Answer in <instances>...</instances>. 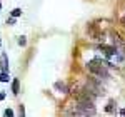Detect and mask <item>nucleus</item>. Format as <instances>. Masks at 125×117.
<instances>
[{"mask_svg":"<svg viewBox=\"0 0 125 117\" xmlns=\"http://www.w3.org/2000/svg\"><path fill=\"white\" fill-rule=\"evenodd\" d=\"M107 67H114L110 62H102L100 58H94V60H90L88 64H87V69L92 72V74H95L98 77H108V70Z\"/></svg>","mask_w":125,"mask_h":117,"instance_id":"f257e3e1","label":"nucleus"},{"mask_svg":"<svg viewBox=\"0 0 125 117\" xmlns=\"http://www.w3.org/2000/svg\"><path fill=\"white\" fill-rule=\"evenodd\" d=\"M98 49L102 50V52H104V55H105V57H114V55H117V54H118V50H117V47H114V45H112V47H110V45H100V47H98Z\"/></svg>","mask_w":125,"mask_h":117,"instance_id":"f03ea898","label":"nucleus"},{"mask_svg":"<svg viewBox=\"0 0 125 117\" xmlns=\"http://www.w3.org/2000/svg\"><path fill=\"white\" fill-rule=\"evenodd\" d=\"M0 72H9V58H7V54H2L0 55Z\"/></svg>","mask_w":125,"mask_h":117,"instance_id":"7ed1b4c3","label":"nucleus"},{"mask_svg":"<svg viewBox=\"0 0 125 117\" xmlns=\"http://www.w3.org/2000/svg\"><path fill=\"white\" fill-rule=\"evenodd\" d=\"M12 92L13 94H19L20 92V80L19 79H13V82H12Z\"/></svg>","mask_w":125,"mask_h":117,"instance_id":"20e7f679","label":"nucleus"},{"mask_svg":"<svg viewBox=\"0 0 125 117\" xmlns=\"http://www.w3.org/2000/svg\"><path fill=\"white\" fill-rule=\"evenodd\" d=\"M114 105H115V102H114V100H110V102H108V104H107L105 105V112H108V114H112V112H114Z\"/></svg>","mask_w":125,"mask_h":117,"instance_id":"39448f33","label":"nucleus"},{"mask_svg":"<svg viewBox=\"0 0 125 117\" xmlns=\"http://www.w3.org/2000/svg\"><path fill=\"white\" fill-rule=\"evenodd\" d=\"M55 89H58L60 92H67V85L62 84V82H57V84H55Z\"/></svg>","mask_w":125,"mask_h":117,"instance_id":"423d86ee","label":"nucleus"},{"mask_svg":"<svg viewBox=\"0 0 125 117\" xmlns=\"http://www.w3.org/2000/svg\"><path fill=\"white\" fill-rule=\"evenodd\" d=\"M0 82H9V72H0Z\"/></svg>","mask_w":125,"mask_h":117,"instance_id":"0eeeda50","label":"nucleus"},{"mask_svg":"<svg viewBox=\"0 0 125 117\" xmlns=\"http://www.w3.org/2000/svg\"><path fill=\"white\" fill-rule=\"evenodd\" d=\"M20 15H22V9H13L12 10V17L17 19V17H20Z\"/></svg>","mask_w":125,"mask_h":117,"instance_id":"6e6552de","label":"nucleus"},{"mask_svg":"<svg viewBox=\"0 0 125 117\" xmlns=\"http://www.w3.org/2000/svg\"><path fill=\"white\" fill-rule=\"evenodd\" d=\"M19 44L22 47H25V45H27V39H25V37H19Z\"/></svg>","mask_w":125,"mask_h":117,"instance_id":"1a4fd4ad","label":"nucleus"},{"mask_svg":"<svg viewBox=\"0 0 125 117\" xmlns=\"http://www.w3.org/2000/svg\"><path fill=\"white\" fill-rule=\"evenodd\" d=\"M7 23L13 25V23H15V17H10V19H7Z\"/></svg>","mask_w":125,"mask_h":117,"instance_id":"9d476101","label":"nucleus"},{"mask_svg":"<svg viewBox=\"0 0 125 117\" xmlns=\"http://www.w3.org/2000/svg\"><path fill=\"white\" fill-rule=\"evenodd\" d=\"M3 114H5V116H13V110H10V109H7V110H5Z\"/></svg>","mask_w":125,"mask_h":117,"instance_id":"9b49d317","label":"nucleus"},{"mask_svg":"<svg viewBox=\"0 0 125 117\" xmlns=\"http://www.w3.org/2000/svg\"><path fill=\"white\" fill-rule=\"evenodd\" d=\"M3 99H5V94H3V92H0V100H3Z\"/></svg>","mask_w":125,"mask_h":117,"instance_id":"f8f14e48","label":"nucleus"},{"mask_svg":"<svg viewBox=\"0 0 125 117\" xmlns=\"http://www.w3.org/2000/svg\"><path fill=\"white\" fill-rule=\"evenodd\" d=\"M120 116H125V107L122 109V110H120Z\"/></svg>","mask_w":125,"mask_h":117,"instance_id":"ddd939ff","label":"nucleus"},{"mask_svg":"<svg viewBox=\"0 0 125 117\" xmlns=\"http://www.w3.org/2000/svg\"><path fill=\"white\" fill-rule=\"evenodd\" d=\"M0 9H2V2H0Z\"/></svg>","mask_w":125,"mask_h":117,"instance_id":"4468645a","label":"nucleus"},{"mask_svg":"<svg viewBox=\"0 0 125 117\" xmlns=\"http://www.w3.org/2000/svg\"><path fill=\"white\" fill-rule=\"evenodd\" d=\"M0 45H2V40H0Z\"/></svg>","mask_w":125,"mask_h":117,"instance_id":"2eb2a0df","label":"nucleus"}]
</instances>
